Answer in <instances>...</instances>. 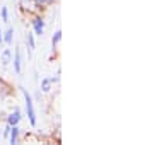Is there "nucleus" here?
<instances>
[{
	"mask_svg": "<svg viewBox=\"0 0 154 145\" xmlns=\"http://www.w3.org/2000/svg\"><path fill=\"white\" fill-rule=\"evenodd\" d=\"M50 80H51V84H53V85H58V84H60V68L57 70V73H53V75L50 77Z\"/></svg>",
	"mask_w": 154,
	"mask_h": 145,
	"instance_id": "14",
	"label": "nucleus"
},
{
	"mask_svg": "<svg viewBox=\"0 0 154 145\" xmlns=\"http://www.w3.org/2000/svg\"><path fill=\"white\" fill-rule=\"evenodd\" d=\"M36 36L33 34V31H29L28 34H26V48H28V58H31L33 56V51L36 50Z\"/></svg>",
	"mask_w": 154,
	"mask_h": 145,
	"instance_id": "6",
	"label": "nucleus"
},
{
	"mask_svg": "<svg viewBox=\"0 0 154 145\" xmlns=\"http://www.w3.org/2000/svg\"><path fill=\"white\" fill-rule=\"evenodd\" d=\"M0 17H2V22L9 24V17H11V14H9V9H7V7H2V9H0Z\"/></svg>",
	"mask_w": 154,
	"mask_h": 145,
	"instance_id": "13",
	"label": "nucleus"
},
{
	"mask_svg": "<svg viewBox=\"0 0 154 145\" xmlns=\"http://www.w3.org/2000/svg\"><path fill=\"white\" fill-rule=\"evenodd\" d=\"M9 133H11V125H7L5 123V128H4V132H2V137H4V138H9Z\"/></svg>",
	"mask_w": 154,
	"mask_h": 145,
	"instance_id": "15",
	"label": "nucleus"
},
{
	"mask_svg": "<svg viewBox=\"0 0 154 145\" xmlns=\"http://www.w3.org/2000/svg\"><path fill=\"white\" fill-rule=\"evenodd\" d=\"M19 90L22 92L24 96V108H26V114H28V120H29V125L31 126H36L38 125V118H36V109H34V101L31 97V94L28 92V89H24L22 85H19Z\"/></svg>",
	"mask_w": 154,
	"mask_h": 145,
	"instance_id": "1",
	"label": "nucleus"
},
{
	"mask_svg": "<svg viewBox=\"0 0 154 145\" xmlns=\"http://www.w3.org/2000/svg\"><path fill=\"white\" fill-rule=\"evenodd\" d=\"M12 65H14V72L16 75H21L22 72V55H21V48H16L12 53Z\"/></svg>",
	"mask_w": 154,
	"mask_h": 145,
	"instance_id": "3",
	"label": "nucleus"
},
{
	"mask_svg": "<svg viewBox=\"0 0 154 145\" xmlns=\"http://www.w3.org/2000/svg\"><path fill=\"white\" fill-rule=\"evenodd\" d=\"M22 120V111L19 109V108H14L9 114L5 116V123L7 125H11V126H14V125H19Z\"/></svg>",
	"mask_w": 154,
	"mask_h": 145,
	"instance_id": "4",
	"label": "nucleus"
},
{
	"mask_svg": "<svg viewBox=\"0 0 154 145\" xmlns=\"http://www.w3.org/2000/svg\"><path fill=\"white\" fill-rule=\"evenodd\" d=\"M34 4H36V5L39 7V10H41V9H46V7L53 5L55 0H34Z\"/></svg>",
	"mask_w": 154,
	"mask_h": 145,
	"instance_id": "12",
	"label": "nucleus"
},
{
	"mask_svg": "<svg viewBox=\"0 0 154 145\" xmlns=\"http://www.w3.org/2000/svg\"><path fill=\"white\" fill-rule=\"evenodd\" d=\"M31 29H33V34L34 36H38V38H41L45 34V17L39 14V12H34V14H31Z\"/></svg>",
	"mask_w": 154,
	"mask_h": 145,
	"instance_id": "2",
	"label": "nucleus"
},
{
	"mask_svg": "<svg viewBox=\"0 0 154 145\" xmlns=\"http://www.w3.org/2000/svg\"><path fill=\"white\" fill-rule=\"evenodd\" d=\"M60 41H62V29H57L55 33H53V36H51V50L53 51L58 48V43Z\"/></svg>",
	"mask_w": 154,
	"mask_h": 145,
	"instance_id": "11",
	"label": "nucleus"
},
{
	"mask_svg": "<svg viewBox=\"0 0 154 145\" xmlns=\"http://www.w3.org/2000/svg\"><path fill=\"white\" fill-rule=\"evenodd\" d=\"M0 45H4V31L0 29Z\"/></svg>",
	"mask_w": 154,
	"mask_h": 145,
	"instance_id": "16",
	"label": "nucleus"
},
{
	"mask_svg": "<svg viewBox=\"0 0 154 145\" xmlns=\"http://www.w3.org/2000/svg\"><path fill=\"white\" fill-rule=\"evenodd\" d=\"M0 61H2V65L4 67H9L12 61V50L11 48H5V50L2 51V55H0Z\"/></svg>",
	"mask_w": 154,
	"mask_h": 145,
	"instance_id": "9",
	"label": "nucleus"
},
{
	"mask_svg": "<svg viewBox=\"0 0 154 145\" xmlns=\"http://www.w3.org/2000/svg\"><path fill=\"white\" fill-rule=\"evenodd\" d=\"M14 28H7L4 31V45L5 46H12L14 45Z\"/></svg>",
	"mask_w": 154,
	"mask_h": 145,
	"instance_id": "8",
	"label": "nucleus"
},
{
	"mask_svg": "<svg viewBox=\"0 0 154 145\" xmlns=\"http://www.w3.org/2000/svg\"><path fill=\"white\" fill-rule=\"evenodd\" d=\"M19 137H21V128H19V125H14V126H11V133H9V144L16 145L17 142H19Z\"/></svg>",
	"mask_w": 154,
	"mask_h": 145,
	"instance_id": "7",
	"label": "nucleus"
},
{
	"mask_svg": "<svg viewBox=\"0 0 154 145\" xmlns=\"http://www.w3.org/2000/svg\"><path fill=\"white\" fill-rule=\"evenodd\" d=\"M51 89H53V84H51L50 77H43L41 78V82H39V90H41L43 94H48Z\"/></svg>",
	"mask_w": 154,
	"mask_h": 145,
	"instance_id": "10",
	"label": "nucleus"
},
{
	"mask_svg": "<svg viewBox=\"0 0 154 145\" xmlns=\"http://www.w3.org/2000/svg\"><path fill=\"white\" fill-rule=\"evenodd\" d=\"M19 5L24 12H28L29 16L34 14V12H39V7L34 4V0H19Z\"/></svg>",
	"mask_w": 154,
	"mask_h": 145,
	"instance_id": "5",
	"label": "nucleus"
}]
</instances>
